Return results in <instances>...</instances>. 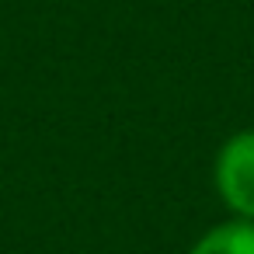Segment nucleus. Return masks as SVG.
<instances>
[{
	"instance_id": "f03ea898",
	"label": "nucleus",
	"mask_w": 254,
	"mask_h": 254,
	"mask_svg": "<svg viewBox=\"0 0 254 254\" xmlns=\"http://www.w3.org/2000/svg\"><path fill=\"white\" fill-rule=\"evenodd\" d=\"M188 254H254V219H230L205 230Z\"/></svg>"
},
{
	"instance_id": "f257e3e1",
	"label": "nucleus",
	"mask_w": 254,
	"mask_h": 254,
	"mask_svg": "<svg viewBox=\"0 0 254 254\" xmlns=\"http://www.w3.org/2000/svg\"><path fill=\"white\" fill-rule=\"evenodd\" d=\"M212 181L237 219H254V129H240L219 146Z\"/></svg>"
}]
</instances>
